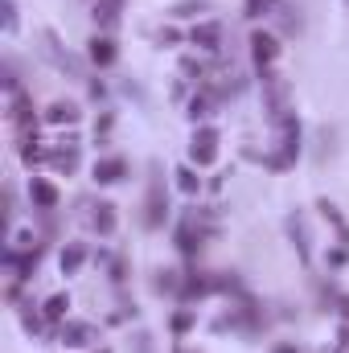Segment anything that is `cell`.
<instances>
[{
    "mask_svg": "<svg viewBox=\"0 0 349 353\" xmlns=\"http://www.w3.org/2000/svg\"><path fill=\"white\" fill-rule=\"evenodd\" d=\"M37 37H41V54H46V62H54V66H58L62 74H70V79H87L83 62H79V58L58 41V33H54V29H41Z\"/></svg>",
    "mask_w": 349,
    "mask_h": 353,
    "instance_id": "cell-2",
    "label": "cell"
},
{
    "mask_svg": "<svg viewBox=\"0 0 349 353\" xmlns=\"http://www.w3.org/2000/svg\"><path fill=\"white\" fill-rule=\"evenodd\" d=\"M279 25H283V33H300L304 29V21H300V8H292V4H275V12H271Z\"/></svg>",
    "mask_w": 349,
    "mask_h": 353,
    "instance_id": "cell-19",
    "label": "cell"
},
{
    "mask_svg": "<svg viewBox=\"0 0 349 353\" xmlns=\"http://www.w3.org/2000/svg\"><path fill=\"white\" fill-rule=\"evenodd\" d=\"M58 337H62V345L83 350V345H94V341H99V329H94L90 321H62Z\"/></svg>",
    "mask_w": 349,
    "mask_h": 353,
    "instance_id": "cell-5",
    "label": "cell"
},
{
    "mask_svg": "<svg viewBox=\"0 0 349 353\" xmlns=\"http://www.w3.org/2000/svg\"><path fill=\"white\" fill-rule=\"evenodd\" d=\"M337 341H341V353H349V325H341V333H337Z\"/></svg>",
    "mask_w": 349,
    "mask_h": 353,
    "instance_id": "cell-32",
    "label": "cell"
},
{
    "mask_svg": "<svg viewBox=\"0 0 349 353\" xmlns=\"http://www.w3.org/2000/svg\"><path fill=\"white\" fill-rule=\"evenodd\" d=\"M157 41H161V46H177V41H181V33H177L173 25H165V29L157 33Z\"/></svg>",
    "mask_w": 349,
    "mask_h": 353,
    "instance_id": "cell-27",
    "label": "cell"
},
{
    "mask_svg": "<svg viewBox=\"0 0 349 353\" xmlns=\"http://www.w3.org/2000/svg\"><path fill=\"white\" fill-rule=\"evenodd\" d=\"M107 271H111V283H123L128 279V263L123 259H107Z\"/></svg>",
    "mask_w": 349,
    "mask_h": 353,
    "instance_id": "cell-24",
    "label": "cell"
},
{
    "mask_svg": "<svg viewBox=\"0 0 349 353\" xmlns=\"http://www.w3.org/2000/svg\"><path fill=\"white\" fill-rule=\"evenodd\" d=\"M333 304H337V312L349 321V296H346V292H333Z\"/></svg>",
    "mask_w": 349,
    "mask_h": 353,
    "instance_id": "cell-30",
    "label": "cell"
},
{
    "mask_svg": "<svg viewBox=\"0 0 349 353\" xmlns=\"http://www.w3.org/2000/svg\"><path fill=\"white\" fill-rule=\"evenodd\" d=\"M189 161H193L197 169H210V165L218 161V132H214V128H197V132H193Z\"/></svg>",
    "mask_w": 349,
    "mask_h": 353,
    "instance_id": "cell-3",
    "label": "cell"
},
{
    "mask_svg": "<svg viewBox=\"0 0 349 353\" xmlns=\"http://www.w3.org/2000/svg\"><path fill=\"white\" fill-rule=\"evenodd\" d=\"M275 353H300V350H296L292 341H283V345H275Z\"/></svg>",
    "mask_w": 349,
    "mask_h": 353,
    "instance_id": "cell-33",
    "label": "cell"
},
{
    "mask_svg": "<svg viewBox=\"0 0 349 353\" xmlns=\"http://www.w3.org/2000/svg\"><path fill=\"white\" fill-rule=\"evenodd\" d=\"M201 239H206V230L197 226V214H189V218L177 226V247H181V255H197V251H201Z\"/></svg>",
    "mask_w": 349,
    "mask_h": 353,
    "instance_id": "cell-9",
    "label": "cell"
},
{
    "mask_svg": "<svg viewBox=\"0 0 349 353\" xmlns=\"http://www.w3.org/2000/svg\"><path fill=\"white\" fill-rule=\"evenodd\" d=\"M4 29H17V4L12 0L4 4Z\"/></svg>",
    "mask_w": 349,
    "mask_h": 353,
    "instance_id": "cell-29",
    "label": "cell"
},
{
    "mask_svg": "<svg viewBox=\"0 0 349 353\" xmlns=\"http://www.w3.org/2000/svg\"><path fill=\"white\" fill-rule=\"evenodd\" d=\"M87 58L99 66V70H107V66H115V58H119V50H115V41L107 37V33H94L87 41Z\"/></svg>",
    "mask_w": 349,
    "mask_h": 353,
    "instance_id": "cell-7",
    "label": "cell"
},
{
    "mask_svg": "<svg viewBox=\"0 0 349 353\" xmlns=\"http://www.w3.org/2000/svg\"><path fill=\"white\" fill-rule=\"evenodd\" d=\"M79 115H83L79 103H50L46 107V123H58V128L62 123H79Z\"/></svg>",
    "mask_w": 349,
    "mask_h": 353,
    "instance_id": "cell-15",
    "label": "cell"
},
{
    "mask_svg": "<svg viewBox=\"0 0 349 353\" xmlns=\"http://www.w3.org/2000/svg\"><path fill=\"white\" fill-rule=\"evenodd\" d=\"M8 123H12L21 136H29V132H33L37 115H33V103H29V94H25V90H12V94H8Z\"/></svg>",
    "mask_w": 349,
    "mask_h": 353,
    "instance_id": "cell-4",
    "label": "cell"
},
{
    "mask_svg": "<svg viewBox=\"0 0 349 353\" xmlns=\"http://www.w3.org/2000/svg\"><path fill=\"white\" fill-rule=\"evenodd\" d=\"M21 325H25L29 333H41V316H37V312H29V308H21Z\"/></svg>",
    "mask_w": 349,
    "mask_h": 353,
    "instance_id": "cell-26",
    "label": "cell"
},
{
    "mask_svg": "<svg viewBox=\"0 0 349 353\" xmlns=\"http://www.w3.org/2000/svg\"><path fill=\"white\" fill-rule=\"evenodd\" d=\"M288 239H292V247H296L300 263H312V243H308V226H304V218H300V214H288Z\"/></svg>",
    "mask_w": 349,
    "mask_h": 353,
    "instance_id": "cell-10",
    "label": "cell"
},
{
    "mask_svg": "<svg viewBox=\"0 0 349 353\" xmlns=\"http://www.w3.org/2000/svg\"><path fill=\"white\" fill-rule=\"evenodd\" d=\"M173 176H177V189H181V193H189V197L201 189V176H197V169H193V165H181Z\"/></svg>",
    "mask_w": 349,
    "mask_h": 353,
    "instance_id": "cell-21",
    "label": "cell"
},
{
    "mask_svg": "<svg viewBox=\"0 0 349 353\" xmlns=\"http://www.w3.org/2000/svg\"><path fill=\"white\" fill-rule=\"evenodd\" d=\"M251 58H255L259 70H267V66L279 58V41H275L267 29H255V33H251Z\"/></svg>",
    "mask_w": 349,
    "mask_h": 353,
    "instance_id": "cell-6",
    "label": "cell"
},
{
    "mask_svg": "<svg viewBox=\"0 0 349 353\" xmlns=\"http://www.w3.org/2000/svg\"><path fill=\"white\" fill-rule=\"evenodd\" d=\"M90 226L107 239V234H115V205L111 201H99L94 205V214H90Z\"/></svg>",
    "mask_w": 349,
    "mask_h": 353,
    "instance_id": "cell-16",
    "label": "cell"
},
{
    "mask_svg": "<svg viewBox=\"0 0 349 353\" xmlns=\"http://www.w3.org/2000/svg\"><path fill=\"white\" fill-rule=\"evenodd\" d=\"M275 4H279V0H251V4H247V17H263V12H275Z\"/></svg>",
    "mask_w": 349,
    "mask_h": 353,
    "instance_id": "cell-23",
    "label": "cell"
},
{
    "mask_svg": "<svg viewBox=\"0 0 349 353\" xmlns=\"http://www.w3.org/2000/svg\"><path fill=\"white\" fill-rule=\"evenodd\" d=\"M346 259H349V247H337V251H329V263H333V267H341Z\"/></svg>",
    "mask_w": 349,
    "mask_h": 353,
    "instance_id": "cell-31",
    "label": "cell"
},
{
    "mask_svg": "<svg viewBox=\"0 0 349 353\" xmlns=\"http://www.w3.org/2000/svg\"><path fill=\"white\" fill-rule=\"evenodd\" d=\"M132 345H136V353H152V337H148V333H136Z\"/></svg>",
    "mask_w": 349,
    "mask_h": 353,
    "instance_id": "cell-28",
    "label": "cell"
},
{
    "mask_svg": "<svg viewBox=\"0 0 349 353\" xmlns=\"http://www.w3.org/2000/svg\"><path fill=\"white\" fill-rule=\"evenodd\" d=\"M152 288H157L161 296H181V288H185V275H181V271H157Z\"/></svg>",
    "mask_w": 349,
    "mask_h": 353,
    "instance_id": "cell-18",
    "label": "cell"
},
{
    "mask_svg": "<svg viewBox=\"0 0 349 353\" xmlns=\"http://www.w3.org/2000/svg\"><path fill=\"white\" fill-rule=\"evenodd\" d=\"M115 21H119V0H99L94 4V25L99 29H115Z\"/></svg>",
    "mask_w": 349,
    "mask_h": 353,
    "instance_id": "cell-20",
    "label": "cell"
},
{
    "mask_svg": "<svg viewBox=\"0 0 349 353\" xmlns=\"http://www.w3.org/2000/svg\"><path fill=\"white\" fill-rule=\"evenodd\" d=\"M148 197H144V230H161L169 222V197H165V176L161 165H148Z\"/></svg>",
    "mask_w": 349,
    "mask_h": 353,
    "instance_id": "cell-1",
    "label": "cell"
},
{
    "mask_svg": "<svg viewBox=\"0 0 349 353\" xmlns=\"http://www.w3.org/2000/svg\"><path fill=\"white\" fill-rule=\"evenodd\" d=\"M189 41H193L197 50H206V54H218V50H222V25H218V21H201V25H193Z\"/></svg>",
    "mask_w": 349,
    "mask_h": 353,
    "instance_id": "cell-8",
    "label": "cell"
},
{
    "mask_svg": "<svg viewBox=\"0 0 349 353\" xmlns=\"http://www.w3.org/2000/svg\"><path fill=\"white\" fill-rule=\"evenodd\" d=\"M29 201H33V210H41V214H50V210H58V189L50 185V181H29Z\"/></svg>",
    "mask_w": 349,
    "mask_h": 353,
    "instance_id": "cell-11",
    "label": "cell"
},
{
    "mask_svg": "<svg viewBox=\"0 0 349 353\" xmlns=\"http://www.w3.org/2000/svg\"><path fill=\"white\" fill-rule=\"evenodd\" d=\"M62 275H79L83 271V263H87V247L83 243H66V251H62Z\"/></svg>",
    "mask_w": 349,
    "mask_h": 353,
    "instance_id": "cell-14",
    "label": "cell"
},
{
    "mask_svg": "<svg viewBox=\"0 0 349 353\" xmlns=\"http://www.w3.org/2000/svg\"><path fill=\"white\" fill-rule=\"evenodd\" d=\"M128 176V161L123 157H103V161H94V181L99 185H115V181H123Z\"/></svg>",
    "mask_w": 349,
    "mask_h": 353,
    "instance_id": "cell-12",
    "label": "cell"
},
{
    "mask_svg": "<svg viewBox=\"0 0 349 353\" xmlns=\"http://www.w3.org/2000/svg\"><path fill=\"white\" fill-rule=\"evenodd\" d=\"M189 329H193V312L185 308V312H177L173 316V333H189Z\"/></svg>",
    "mask_w": 349,
    "mask_h": 353,
    "instance_id": "cell-25",
    "label": "cell"
},
{
    "mask_svg": "<svg viewBox=\"0 0 349 353\" xmlns=\"http://www.w3.org/2000/svg\"><path fill=\"white\" fill-rule=\"evenodd\" d=\"M317 210L325 214V222H333V226H337V234H341V243H346V247H349V226H346V218H341V210H337L333 201H321Z\"/></svg>",
    "mask_w": 349,
    "mask_h": 353,
    "instance_id": "cell-22",
    "label": "cell"
},
{
    "mask_svg": "<svg viewBox=\"0 0 349 353\" xmlns=\"http://www.w3.org/2000/svg\"><path fill=\"white\" fill-rule=\"evenodd\" d=\"M214 4L210 0H177L173 8H169V17H177V21H197V17H206Z\"/></svg>",
    "mask_w": 349,
    "mask_h": 353,
    "instance_id": "cell-13",
    "label": "cell"
},
{
    "mask_svg": "<svg viewBox=\"0 0 349 353\" xmlns=\"http://www.w3.org/2000/svg\"><path fill=\"white\" fill-rule=\"evenodd\" d=\"M41 312H46V321L62 325V321H66V312H70V296H66V292H54V296L41 304Z\"/></svg>",
    "mask_w": 349,
    "mask_h": 353,
    "instance_id": "cell-17",
    "label": "cell"
}]
</instances>
